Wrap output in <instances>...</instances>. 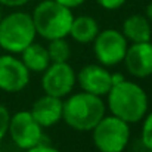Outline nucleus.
Wrapping results in <instances>:
<instances>
[{
  "label": "nucleus",
  "mask_w": 152,
  "mask_h": 152,
  "mask_svg": "<svg viewBox=\"0 0 152 152\" xmlns=\"http://www.w3.org/2000/svg\"><path fill=\"white\" fill-rule=\"evenodd\" d=\"M108 108L123 121L137 123L148 112V95L139 84L124 80L109 89Z\"/></svg>",
  "instance_id": "f257e3e1"
},
{
  "label": "nucleus",
  "mask_w": 152,
  "mask_h": 152,
  "mask_svg": "<svg viewBox=\"0 0 152 152\" xmlns=\"http://www.w3.org/2000/svg\"><path fill=\"white\" fill-rule=\"evenodd\" d=\"M105 117V103L101 96L80 92L64 102L62 118L77 132H90Z\"/></svg>",
  "instance_id": "f03ea898"
},
{
  "label": "nucleus",
  "mask_w": 152,
  "mask_h": 152,
  "mask_svg": "<svg viewBox=\"0 0 152 152\" xmlns=\"http://www.w3.org/2000/svg\"><path fill=\"white\" fill-rule=\"evenodd\" d=\"M31 18L36 33L40 37L46 40H55L64 39L69 34L74 15L69 7L55 0H43L36 6Z\"/></svg>",
  "instance_id": "7ed1b4c3"
},
{
  "label": "nucleus",
  "mask_w": 152,
  "mask_h": 152,
  "mask_svg": "<svg viewBox=\"0 0 152 152\" xmlns=\"http://www.w3.org/2000/svg\"><path fill=\"white\" fill-rule=\"evenodd\" d=\"M36 36L33 18L25 12H12L0 19V48L9 53H21Z\"/></svg>",
  "instance_id": "20e7f679"
},
{
  "label": "nucleus",
  "mask_w": 152,
  "mask_h": 152,
  "mask_svg": "<svg viewBox=\"0 0 152 152\" xmlns=\"http://www.w3.org/2000/svg\"><path fill=\"white\" fill-rule=\"evenodd\" d=\"M93 143L99 152H123L130 137V126L115 115L103 117L93 127Z\"/></svg>",
  "instance_id": "39448f33"
},
{
  "label": "nucleus",
  "mask_w": 152,
  "mask_h": 152,
  "mask_svg": "<svg viewBox=\"0 0 152 152\" xmlns=\"http://www.w3.org/2000/svg\"><path fill=\"white\" fill-rule=\"evenodd\" d=\"M127 48V39L123 36V33L111 28L98 33L96 39L93 40L95 56L102 66H114L123 62Z\"/></svg>",
  "instance_id": "423d86ee"
},
{
  "label": "nucleus",
  "mask_w": 152,
  "mask_h": 152,
  "mask_svg": "<svg viewBox=\"0 0 152 152\" xmlns=\"http://www.w3.org/2000/svg\"><path fill=\"white\" fill-rule=\"evenodd\" d=\"M43 127L34 120L30 111H19L9 121V134L21 149H30L43 140Z\"/></svg>",
  "instance_id": "0eeeda50"
},
{
  "label": "nucleus",
  "mask_w": 152,
  "mask_h": 152,
  "mask_svg": "<svg viewBox=\"0 0 152 152\" xmlns=\"http://www.w3.org/2000/svg\"><path fill=\"white\" fill-rule=\"evenodd\" d=\"M43 72L42 87L46 95L62 99L64 96L69 95L75 86L77 77L68 62H50Z\"/></svg>",
  "instance_id": "6e6552de"
},
{
  "label": "nucleus",
  "mask_w": 152,
  "mask_h": 152,
  "mask_svg": "<svg viewBox=\"0 0 152 152\" xmlns=\"http://www.w3.org/2000/svg\"><path fill=\"white\" fill-rule=\"evenodd\" d=\"M30 83V71L21 59L12 55L0 56V90L16 93L24 90Z\"/></svg>",
  "instance_id": "1a4fd4ad"
},
{
  "label": "nucleus",
  "mask_w": 152,
  "mask_h": 152,
  "mask_svg": "<svg viewBox=\"0 0 152 152\" xmlns=\"http://www.w3.org/2000/svg\"><path fill=\"white\" fill-rule=\"evenodd\" d=\"M124 64L127 71L136 78H146L152 75V43H133L127 48Z\"/></svg>",
  "instance_id": "9d476101"
},
{
  "label": "nucleus",
  "mask_w": 152,
  "mask_h": 152,
  "mask_svg": "<svg viewBox=\"0 0 152 152\" xmlns=\"http://www.w3.org/2000/svg\"><path fill=\"white\" fill-rule=\"evenodd\" d=\"M77 80L83 92H87L101 98L108 95L109 89L112 87L111 72L102 65L92 64V65L83 66L78 72Z\"/></svg>",
  "instance_id": "9b49d317"
},
{
  "label": "nucleus",
  "mask_w": 152,
  "mask_h": 152,
  "mask_svg": "<svg viewBox=\"0 0 152 152\" xmlns=\"http://www.w3.org/2000/svg\"><path fill=\"white\" fill-rule=\"evenodd\" d=\"M62 109L64 101L61 98L45 95L34 102L30 112L42 127H50L62 120Z\"/></svg>",
  "instance_id": "f8f14e48"
},
{
  "label": "nucleus",
  "mask_w": 152,
  "mask_h": 152,
  "mask_svg": "<svg viewBox=\"0 0 152 152\" xmlns=\"http://www.w3.org/2000/svg\"><path fill=\"white\" fill-rule=\"evenodd\" d=\"M123 36L132 43L151 42L152 28L151 22L143 15H130L123 22Z\"/></svg>",
  "instance_id": "ddd939ff"
},
{
  "label": "nucleus",
  "mask_w": 152,
  "mask_h": 152,
  "mask_svg": "<svg viewBox=\"0 0 152 152\" xmlns=\"http://www.w3.org/2000/svg\"><path fill=\"white\" fill-rule=\"evenodd\" d=\"M98 33H99V25L95 18H92L89 15H81V16H77L72 19V24L69 28V36L75 42H78L81 45L92 43L96 39Z\"/></svg>",
  "instance_id": "4468645a"
},
{
  "label": "nucleus",
  "mask_w": 152,
  "mask_h": 152,
  "mask_svg": "<svg viewBox=\"0 0 152 152\" xmlns=\"http://www.w3.org/2000/svg\"><path fill=\"white\" fill-rule=\"evenodd\" d=\"M22 58V64L28 68V71L33 72H43L49 65H50V58L48 49L39 43H31L30 46H27L24 50L21 52Z\"/></svg>",
  "instance_id": "2eb2a0df"
},
{
  "label": "nucleus",
  "mask_w": 152,
  "mask_h": 152,
  "mask_svg": "<svg viewBox=\"0 0 152 152\" xmlns=\"http://www.w3.org/2000/svg\"><path fill=\"white\" fill-rule=\"evenodd\" d=\"M46 49L49 53L50 62H66L71 56V48L65 40V37L49 40V46Z\"/></svg>",
  "instance_id": "dca6fc26"
},
{
  "label": "nucleus",
  "mask_w": 152,
  "mask_h": 152,
  "mask_svg": "<svg viewBox=\"0 0 152 152\" xmlns=\"http://www.w3.org/2000/svg\"><path fill=\"white\" fill-rule=\"evenodd\" d=\"M142 142L148 151H152V112H149L142 126Z\"/></svg>",
  "instance_id": "f3484780"
},
{
  "label": "nucleus",
  "mask_w": 152,
  "mask_h": 152,
  "mask_svg": "<svg viewBox=\"0 0 152 152\" xmlns=\"http://www.w3.org/2000/svg\"><path fill=\"white\" fill-rule=\"evenodd\" d=\"M9 121H10V114L6 106L0 105V140L6 136L7 129H9Z\"/></svg>",
  "instance_id": "a211bd4d"
},
{
  "label": "nucleus",
  "mask_w": 152,
  "mask_h": 152,
  "mask_svg": "<svg viewBox=\"0 0 152 152\" xmlns=\"http://www.w3.org/2000/svg\"><path fill=\"white\" fill-rule=\"evenodd\" d=\"M98 1V4L102 6L103 9H106V10H115V9H120L124 3H126V0H96Z\"/></svg>",
  "instance_id": "6ab92c4d"
},
{
  "label": "nucleus",
  "mask_w": 152,
  "mask_h": 152,
  "mask_svg": "<svg viewBox=\"0 0 152 152\" xmlns=\"http://www.w3.org/2000/svg\"><path fill=\"white\" fill-rule=\"evenodd\" d=\"M27 152H59L56 148H52L49 145H43V143H39L30 149H27Z\"/></svg>",
  "instance_id": "aec40b11"
},
{
  "label": "nucleus",
  "mask_w": 152,
  "mask_h": 152,
  "mask_svg": "<svg viewBox=\"0 0 152 152\" xmlns=\"http://www.w3.org/2000/svg\"><path fill=\"white\" fill-rule=\"evenodd\" d=\"M30 0H0V4L9 6V7H18V6H24L27 4Z\"/></svg>",
  "instance_id": "412c9836"
},
{
  "label": "nucleus",
  "mask_w": 152,
  "mask_h": 152,
  "mask_svg": "<svg viewBox=\"0 0 152 152\" xmlns=\"http://www.w3.org/2000/svg\"><path fill=\"white\" fill-rule=\"evenodd\" d=\"M55 1H58V3H61V4H64V6L72 9V7H77V6L83 4L86 0H55Z\"/></svg>",
  "instance_id": "4be33fe9"
},
{
  "label": "nucleus",
  "mask_w": 152,
  "mask_h": 152,
  "mask_svg": "<svg viewBox=\"0 0 152 152\" xmlns=\"http://www.w3.org/2000/svg\"><path fill=\"white\" fill-rule=\"evenodd\" d=\"M126 78H124V75L123 74H120V72H115V74H111V81H112V86H115V84H118V83H121V81H124Z\"/></svg>",
  "instance_id": "5701e85b"
},
{
  "label": "nucleus",
  "mask_w": 152,
  "mask_h": 152,
  "mask_svg": "<svg viewBox=\"0 0 152 152\" xmlns=\"http://www.w3.org/2000/svg\"><path fill=\"white\" fill-rule=\"evenodd\" d=\"M145 13H146L145 16L149 19V22H152V1L149 3V4H148V6H146V10H145Z\"/></svg>",
  "instance_id": "b1692460"
},
{
  "label": "nucleus",
  "mask_w": 152,
  "mask_h": 152,
  "mask_svg": "<svg viewBox=\"0 0 152 152\" xmlns=\"http://www.w3.org/2000/svg\"><path fill=\"white\" fill-rule=\"evenodd\" d=\"M0 19H1V10H0Z\"/></svg>",
  "instance_id": "393cba45"
},
{
  "label": "nucleus",
  "mask_w": 152,
  "mask_h": 152,
  "mask_svg": "<svg viewBox=\"0 0 152 152\" xmlns=\"http://www.w3.org/2000/svg\"><path fill=\"white\" fill-rule=\"evenodd\" d=\"M148 152H152V151H148Z\"/></svg>",
  "instance_id": "a878e982"
}]
</instances>
